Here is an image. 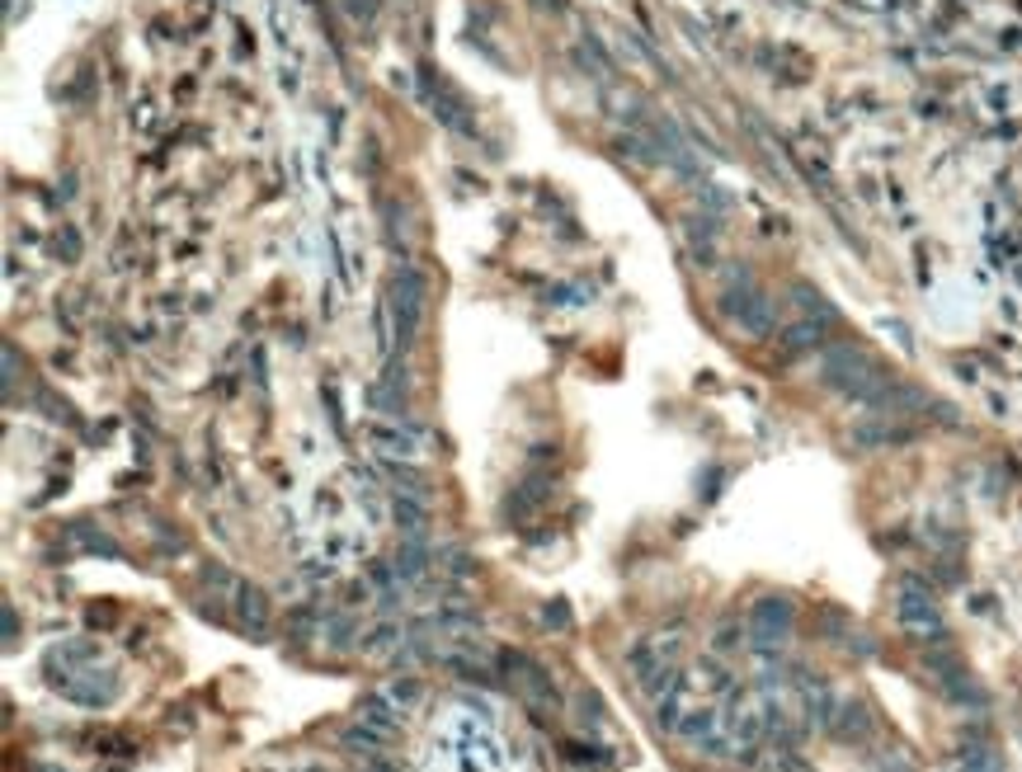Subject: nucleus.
Returning <instances> with one entry per match:
<instances>
[{
    "label": "nucleus",
    "mask_w": 1022,
    "mask_h": 772,
    "mask_svg": "<svg viewBox=\"0 0 1022 772\" xmlns=\"http://www.w3.org/2000/svg\"><path fill=\"white\" fill-rule=\"evenodd\" d=\"M500 674H504V683L514 688V697L533 711V717H543V721H547V717H557V711H561L557 678H551L537 660H528V655L504 650V655H500Z\"/></svg>",
    "instance_id": "1"
},
{
    "label": "nucleus",
    "mask_w": 1022,
    "mask_h": 772,
    "mask_svg": "<svg viewBox=\"0 0 1022 772\" xmlns=\"http://www.w3.org/2000/svg\"><path fill=\"white\" fill-rule=\"evenodd\" d=\"M387 311H391V331H396V353L406 359V349L415 345L420 325H424V274L420 269H396L387 283ZM391 353V359H396Z\"/></svg>",
    "instance_id": "2"
},
{
    "label": "nucleus",
    "mask_w": 1022,
    "mask_h": 772,
    "mask_svg": "<svg viewBox=\"0 0 1022 772\" xmlns=\"http://www.w3.org/2000/svg\"><path fill=\"white\" fill-rule=\"evenodd\" d=\"M792 626H797V608H792V598H783V594H763L745 618L749 646H755V655H763V660H773V655L787 646Z\"/></svg>",
    "instance_id": "3"
},
{
    "label": "nucleus",
    "mask_w": 1022,
    "mask_h": 772,
    "mask_svg": "<svg viewBox=\"0 0 1022 772\" xmlns=\"http://www.w3.org/2000/svg\"><path fill=\"white\" fill-rule=\"evenodd\" d=\"M896 618L914 640H943V632H947L943 612H938V598H933L928 584L914 580V575H905L900 589H896Z\"/></svg>",
    "instance_id": "4"
},
{
    "label": "nucleus",
    "mask_w": 1022,
    "mask_h": 772,
    "mask_svg": "<svg viewBox=\"0 0 1022 772\" xmlns=\"http://www.w3.org/2000/svg\"><path fill=\"white\" fill-rule=\"evenodd\" d=\"M367 448H373L382 462H406L420 466L429 457V434L420 424H401V420H377L367 424Z\"/></svg>",
    "instance_id": "5"
},
{
    "label": "nucleus",
    "mask_w": 1022,
    "mask_h": 772,
    "mask_svg": "<svg viewBox=\"0 0 1022 772\" xmlns=\"http://www.w3.org/2000/svg\"><path fill=\"white\" fill-rule=\"evenodd\" d=\"M721 311L740 325L749 335H769L773 331V307L769 297H763L755 283H749L740 269H735V278H726V292H721Z\"/></svg>",
    "instance_id": "6"
},
{
    "label": "nucleus",
    "mask_w": 1022,
    "mask_h": 772,
    "mask_svg": "<svg viewBox=\"0 0 1022 772\" xmlns=\"http://www.w3.org/2000/svg\"><path fill=\"white\" fill-rule=\"evenodd\" d=\"M367 400H373V410L377 414H391V420H401V410H406V400H410V377H406V368L401 363H387V373H382V382L367 391Z\"/></svg>",
    "instance_id": "7"
},
{
    "label": "nucleus",
    "mask_w": 1022,
    "mask_h": 772,
    "mask_svg": "<svg viewBox=\"0 0 1022 772\" xmlns=\"http://www.w3.org/2000/svg\"><path fill=\"white\" fill-rule=\"evenodd\" d=\"M359 721L367 725V731H377V735H387V739H396V731H401V721H406V711L391 702L387 693H367V697H359Z\"/></svg>",
    "instance_id": "8"
},
{
    "label": "nucleus",
    "mask_w": 1022,
    "mask_h": 772,
    "mask_svg": "<svg viewBox=\"0 0 1022 772\" xmlns=\"http://www.w3.org/2000/svg\"><path fill=\"white\" fill-rule=\"evenodd\" d=\"M232 598H236V612H240V626L254 636V640H264L269 636V598H264V589L260 584H236L232 589Z\"/></svg>",
    "instance_id": "9"
},
{
    "label": "nucleus",
    "mask_w": 1022,
    "mask_h": 772,
    "mask_svg": "<svg viewBox=\"0 0 1022 772\" xmlns=\"http://www.w3.org/2000/svg\"><path fill=\"white\" fill-rule=\"evenodd\" d=\"M391 519L401 527L406 541H424L429 537V499L424 495H396L391 499Z\"/></svg>",
    "instance_id": "10"
},
{
    "label": "nucleus",
    "mask_w": 1022,
    "mask_h": 772,
    "mask_svg": "<svg viewBox=\"0 0 1022 772\" xmlns=\"http://www.w3.org/2000/svg\"><path fill=\"white\" fill-rule=\"evenodd\" d=\"M825 731L834 739H844V745H862V739L872 735V717H868V707H862V702H839Z\"/></svg>",
    "instance_id": "11"
},
{
    "label": "nucleus",
    "mask_w": 1022,
    "mask_h": 772,
    "mask_svg": "<svg viewBox=\"0 0 1022 772\" xmlns=\"http://www.w3.org/2000/svg\"><path fill=\"white\" fill-rule=\"evenodd\" d=\"M359 612H325V632H321V646L325 650H359Z\"/></svg>",
    "instance_id": "12"
},
{
    "label": "nucleus",
    "mask_w": 1022,
    "mask_h": 772,
    "mask_svg": "<svg viewBox=\"0 0 1022 772\" xmlns=\"http://www.w3.org/2000/svg\"><path fill=\"white\" fill-rule=\"evenodd\" d=\"M825 331H830V321L801 316L797 325H787V331H783V349H787V353H811V349H825Z\"/></svg>",
    "instance_id": "13"
},
{
    "label": "nucleus",
    "mask_w": 1022,
    "mask_h": 772,
    "mask_svg": "<svg viewBox=\"0 0 1022 772\" xmlns=\"http://www.w3.org/2000/svg\"><path fill=\"white\" fill-rule=\"evenodd\" d=\"M396 580L401 584H420L424 575H429V565H434V556L424 541H401V551H396Z\"/></svg>",
    "instance_id": "14"
},
{
    "label": "nucleus",
    "mask_w": 1022,
    "mask_h": 772,
    "mask_svg": "<svg viewBox=\"0 0 1022 772\" xmlns=\"http://www.w3.org/2000/svg\"><path fill=\"white\" fill-rule=\"evenodd\" d=\"M547 495H551V481H543V476H523L519 481V490L509 495V513L514 519H528V513H537L547 505Z\"/></svg>",
    "instance_id": "15"
},
{
    "label": "nucleus",
    "mask_w": 1022,
    "mask_h": 772,
    "mask_svg": "<svg viewBox=\"0 0 1022 772\" xmlns=\"http://www.w3.org/2000/svg\"><path fill=\"white\" fill-rule=\"evenodd\" d=\"M429 109L438 113V123L452 127V133H472V109H466L452 90H444V85H438V90L429 95Z\"/></svg>",
    "instance_id": "16"
},
{
    "label": "nucleus",
    "mask_w": 1022,
    "mask_h": 772,
    "mask_svg": "<svg viewBox=\"0 0 1022 772\" xmlns=\"http://www.w3.org/2000/svg\"><path fill=\"white\" fill-rule=\"evenodd\" d=\"M382 476L391 481L396 495H424L429 499V476L420 466H406V462H382Z\"/></svg>",
    "instance_id": "17"
},
{
    "label": "nucleus",
    "mask_w": 1022,
    "mask_h": 772,
    "mask_svg": "<svg viewBox=\"0 0 1022 772\" xmlns=\"http://www.w3.org/2000/svg\"><path fill=\"white\" fill-rule=\"evenodd\" d=\"M406 640V632H401V622L396 618H387V622H377L373 632H363V640H359V650L363 655H387V650H396Z\"/></svg>",
    "instance_id": "18"
},
{
    "label": "nucleus",
    "mask_w": 1022,
    "mask_h": 772,
    "mask_svg": "<svg viewBox=\"0 0 1022 772\" xmlns=\"http://www.w3.org/2000/svg\"><path fill=\"white\" fill-rule=\"evenodd\" d=\"M339 739H345V749H353V754H387V749H391V739H387V735H377V731H367L363 721H359V725H349V731L339 735Z\"/></svg>",
    "instance_id": "19"
},
{
    "label": "nucleus",
    "mask_w": 1022,
    "mask_h": 772,
    "mask_svg": "<svg viewBox=\"0 0 1022 772\" xmlns=\"http://www.w3.org/2000/svg\"><path fill=\"white\" fill-rule=\"evenodd\" d=\"M382 693H387V697H391V702L401 707V711H410V707H415L420 697H424V683H420L415 674H401V678H391Z\"/></svg>",
    "instance_id": "20"
},
{
    "label": "nucleus",
    "mask_w": 1022,
    "mask_h": 772,
    "mask_svg": "<svg viewBox=\"0 0 1022 772\" xmlns=\"http://www.w3.org/2000/svg\"><path fill=\"white\" fill-rule=\"evenodd\" d=\"M537 622H543L547 632H571V608H565L561 598H557V603H543V618H537Z\"/></svg>",
    "instance_id": "21"
},
{
    "label": "nucleus",
    "mask_w": 1022,
    "mask_h": 772,
    "mask_svg": "<svg viewBox=\"0 0 1022 772\" xmlns=\"http://www.w3.org/2000/svg\"><path fill=\"white\" fill-rule=\"evenodd\" d=\"M735 640H740V626H735V622H726V626H721V632H716V650H721V655H731V646H735Z\"/></svg>",
    "instance_id": "22"
},
{
    "label": "nucleus",
    "mask_w": 1022,
    "mask_h": 772,
    "mask_svg": "<svg viewBox=\"0 0 1022 772\" xmlns=\"http://www.w3.org/2000/svg\"><path fill=\"white\" fill-rule=\"evenodd\" d=\"M14 377H20V353H14V345L5 349V386H14Z\"/></svg>",
    "instance_id": "23"
},
{
    "label": "nucleus",
    "mask_w": 1022,
    "mask_h": 772,
    "mask_svg": "<svg viewBox=\"0 0 1022 772\" xmlns=\"http://www.w3.org/2000/svg\"><path fill=\"white\" fill-rule=\"evenodd\" d=\"M20 636V618H14V608H5V640Z\"/></svg>",
    "instance_id": "24"
},
{
    "label": "nucleus",
    "mask_w": 1022,
    "mask_h": 772,
    "mask_svg": "<svg viewBox=\"0 0 1022 772\" xmlns=\"http://www.w3.org/2000/svg\"><path fill=\"white\" fill-rule=\"evenodd\" d=\"M363 772H396L391 763H382V759H373V763H363Z\"/></svg>",
    "instance_id": "25"
}]
</instances>
